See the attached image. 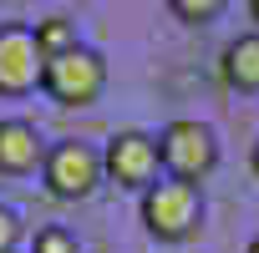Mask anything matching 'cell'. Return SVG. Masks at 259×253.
I'll list each match as a JSON object with an SVG mask.
<instances>
[{
  "label": "cell",
  "instance_id": "obj_1",
  "mask_svg": "<svg viewBox=\"0 0 259 253\" xmlns=\"http://www.w3.org/2000/svg\"><path fill=\"white\" fill-rule=\"evenodd\" d=\"M143 228L158 238V243H183L203 228V193L198 182H178V177H163L143 193Z\"/></svg>",
  "mask_w": 259,
  "mask_h": 253
},
{
  "label": "cell",
  "instance_id": "obj_2",
  "mask_svg": "<svg viewBox=\"0 0 259 253\" xmlns=\"http://www.w3.org/2000/svg\"><path fill=\"white\" fill-rule=\"evenodd\" d=\"M158 152H163L168 177H178V182H203L219 167V137L198 116H173L158 132Z\"/></svg>",
  "mask_w": 259,
  "mask_h": 253
},
{
  "label": "cell",
  "instance_id": "obj_3",
  "mask_svg": "<svg viewBox=\"0 0 259 253\" xmlns=\"http://www.w3.org/2000/svg\"><path fill=\"white\" fill-rule=\"evenodd\" d=\"M107 86V61L92 51V46H71L61 56H46V71H41V91L56 101V106H92Z\"/></svg>",
  "mask_w": 259,
  "mask_h": 253
},
{
  "label": "cell",
  "instance_id": "obj_4",
  "mask_svg": "<svg viewBox=\"0 0 259 253\" xmlns=\"http://www.w3.org/2000/svg\"><path fill=\"white\" fill-rule=\"evenodd\" d=\"M41 177H46V193H51V198H61V203H81V198H92V193L102 187L107 172H102V152H97L92 142L66 137V142L46 147Z\"/></svg>",
  "mask_w": 259,
  "mask_h": 253
},
{
  "label": "cell",
  "instance_id": "obj_5",
  "mask_svg": "<svg viewBox=\"0 0 259 253\" xmlns=\"http://www.w3.org/2000/svg\"><path fill=\"white\" fill-rule=\"evenodd\" d=\"M158 167H163V152H158V137L148 132H117L102 152V172L127 193H148L158 182Z\"/></svg>",
  "mask_w": 259,
  "mask_h": 253
},
{
  "label": "cell",
  "instance_id": "obj_6",
  "mask_svg": "<svg viewBox=\"0 0 259 253\" xmlns=\"http://www.w3.org/2000/svg\"><path fill=\"white\" fill-rule=\"evenodd\" d=\"M46 51L31 26H0V96H26L41 86Z\"/></svg>",
  "mask_w": 259,
  "mask_h": 253
},
{
  "label": "cell",
  "instance_id": "obj_7",
  "mask_svg": "<svg viewBox=\"0 0 259 253\" xmlns=\"http://www.w3.org/2000/svg\"><path fill=\"white\" fill-rule=\"evenodd\" d=\"M46 162V142L31 121L21 116H6L0 121V177H26Z\"/></svg>",
  "mask_w": 259,
  "mask_h": 253
},
{
  "label": "cell",
  "instance_id": "obj_8",
  "mask_svg": "<svg viewBox=\"0 0 259 253\" xmlns=\"http://www.w3.org/2000/svg\"><path fill=\"white\" fill-rule=\"evenodd\" d=\"M219 76H224V86L239 91V96L259 91V31L234 36V41L224 46V56H219Z\"/></svg>",
  "mask_w": 259,
  "mask_h": 253
},
{
  "label": "cell",
  "instance_id": "obj_9",
  "mask_svg": "<svg viewBox=\"0 0 259 253\" xmlns=\"http://www.w3.org/2000/svg\"><path fill=\"white\" fill-rule=\"evenodd\" d=\"M36 41H41L46 56H61V51L76 46V26L66 16H46V21H36Z\"/></svg>",
  "mask_w": 259,
  "mask_h": 253
},
{
  "label": "cell",
  "instance_id": "obj_10",
  "mask_svg": "<svg viewBox=\"0 0 259 253\" xmlns=\"http://www.w3.org/2000/svg\"><path fill=\"white\" fill-rule=\"evenodd\" d=\"M31 253H81V248H76V233H71V228H61V223H46V228H36V238H31Z\"/></svg>",
  "mask_w": 259,
  "mask_h": 253
},
{
  "label": "cell",
  "instance_id": "obj_11",
  "mask_svg": "<svg viewBox=\"0 0 259 253\" xmlns=\"http://www.w3.org/2000/svg\"><path fill=\"white\" fill-rule=\"evenodd\" d=\"M224 6H229V0H168V11L178 21H188V26H208Z\"/></svg>",
  "mask_w": 259,
  "mask_h": 253
},
{
  "label": "cell",
  "instance_id": "obj_12",
  "mask_svg": "<svg viewBox=\"0 0 259 253\" xmlns=\"http://www.w3.org/2000/svg\"><path fill=\"white\" fill-rule=\"evenodd\" d=\"M21 238H26V223H21V213L0 203V253H16V248H21Z\"/></svg>",
  "mask_w": 259,
  "mask_h": 253
},
{
  "label": "cell",
  "instance_id": "obj_13",
  "mask_svg": "<svg viewBox=\"0 0 259 253\" xmlns=\"http://www.w3.org/2000/svg\"><path fill=\"white\" fill-rule=\"evenodd\" d=\"M249 167H254V177H259V142H254V152H249Z\"/></svg>",
  "mask_w": 259,
  "mask_h": 253
},
{
  "label": "cell",
  "instance_id": "obj_14",
  "mask_svg": "<svg viewBox=\"0 0 259 253\" xmlns=\"http://www.w3.org/2000/svg\"><path fill=\"white\" fill-rule=\"evenodd\" d=\"M249 16H254V21H259V0H249Z\"/></svg>",
  "mask_w": 259,
  "mask_h": 253
},
{
  "label": "cell",
  "instance_id": "obj_15",
  "mask_svg": "<svg viewBox=\"0 0 259 253\" xmlns=\"http://www.w3.org/2000/svg\"><path fill=\"white\" fill-rule=\"evenodd\" d=\"M244 253H259V238H254V243H249V248H244Z\"/></svg>",
  "mask_w": 259,
  "mask_h": 253
}]
</instances>
